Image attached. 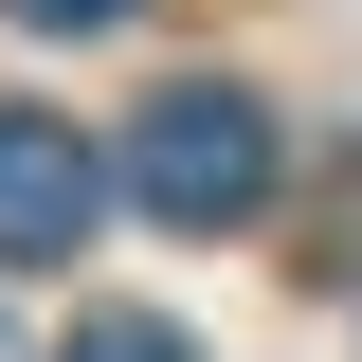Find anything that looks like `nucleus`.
Here are the masks:
<instances>
[{
	"label": "nucleus",
	"instance_id": "obj_1",
	"mask_svg": "<svg viewBox=\"0 0 362 362\" xmlns=\"http://www.w3.org/2000/svg\"><path fill=\"white\" fill-rule=\"evenodd\" d=\"M109 181H127L163 235H235V218L272 199V109H254V90H218V73H181L163 109L127 127V163H109Z\"/></svg>",
	"mask_w": 362,
	"mask_h": 362
},
{
	"label": "nucleus",
	"instance_id": "obj_2",
	"mask_svg": "<svg viewBox=\"0 0 362 362\" xmlns=\"http://www.w3.org/2000/svg\"><path fill=\"white\" fill-rule=\"evenodd\" d=\"M90 218H109V145L73 109H0V272L90 254Z\"/></svg>",
	"mask_w": 362,
	"mask_h": 362
},
{
	"label": "nucleus",
	"instance_id": "obj_3",
	"mask_svg": "<svg viewBox=\"0 0 362 362\" xmlns=\"http://www.w3.org/2000/svg\"><path fill=\"white\" fill-rule=\"evenodd\" d=\"M54 362H199V344H181L163 308H109V326H73V344H54Z\"/></svg>",
	"mask_w": 362,
	"mask_h": 362
},
{
	"label": "nucleus",
	"instance_id": "obj_4",
	"mask_svg": "<svg viewBox=\"0 0 362 362\" xmlns=\"http://www.w3.org/2000/svg\"><path fill=\"white\" fill-rule=\"evenodd\" d=\"M0 18H18V37H109L127 0H0Z\"/></svg>",
	"mask_w": 362,
	"mask_h": 362
},
{
	"label": "nucleus",
	"instance_id": "obj_5",
	"mask_svg": "<svg viewBox=\"0 0 362 362\" xmlns=\"http://www.w3.org/2000/svg\"><path fill=\"white\" fill-rule=\"evenodd\" d=\"M0 362H18V326H0Z\"/></svg>",
	"mask_w": 362,
	"mask_h": 362
}]
</instances>
